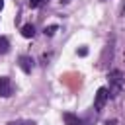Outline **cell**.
Wrapping results in <instances>:
<instances>
[{
    "instance_id": "30bf717a",
    "label": "cell",
    "mask_w": 125,
    "mask_h": 125,
    "mask_svg": "<svg viewBox=\"0 0 125 125\" xmlns=\"http://www.w3.org/2000/svg\"><path fill=\"white\" fill-rule=\"evenodd\" d=\"M27 2H29V6H31V8H37V6H39L43 0H27Z\"/></svg>"
},
{
    "instance_id": "8992f818",
    "label": "cell",
    "mask_w": 125,
    "mask_h": 125,
    "mask_svg": "<svg viewBox=\"0 0 125 125\" xmlns=\"http://www.w3.org/2000/svg\"><path fill=\"white\" fill-rule=\"evenodd\" d=\"M33 33H35V27H33L31 23H25V25L21 27V35H23V37H33Z\"/></svg>"
},
{
    "instance_id": "277c9868",
    "label": "cell",
    "mask_w": 125,
    "mask_h": 125,
    "mask_svg": "<svg viewBox=\"0 0 125 125\" xmlns=\"http://www.w3.org/2000/svg\"><path fill=\"white\" fill-rule=\"evenodd\" d=\"M18 62H20V68H21L25 74H29V72L33 70V59H31V57H27V55H21V57L18 59Z\"/></svg>"
},
{
    "instance_id": "3957f363",
    "label": "cell",
    "mask_w": 125,
    "mask_h": 125,
    "mask_svg": "<svg viewBox=\"0 0 125 125\" xmlns=\"http://www.w3.org/2000/svg\"><path fill=\"white\" fill-rule=\"evenodd\" d=\"M0 96L2 98L12 96V82L8 76H0Z\"/></svg>"
},
{
    "instance_id": "7c38bea8",
    "label": "cell",
    "mask_w": 125,
    "mask_h": 125,
    "mask_svg": "<svg viewBox=\"0 0 125 125\" xmlns=\"http://www.w3.org/2000/svg\"><path fill=\"white\" fill-rule=\"evenodd\" d=\"M2 8H4V0H0V10H2Z\"/></svg>"
},
{
    "instance_id": "8fae6325",
    "label": "cell",
    "mask_w": 125,
    "mask_h": 125,
    "mask_svg": "<svg viewBox=\"0 0 125 125\" xmlns=\"http://www.w3.org/2000/svg\"><path fill=\"white\" fill-rule=\"evenodd\" d=\"M105 125H117V121H115V119H111V121L107 119V121H105Z\"/></svg>"
},
{
    "instance_id": "9c48e42d",
    "label": "cell",
    "mask_w": 125,
    "mask_h": 125,
    "mask_svg": "<svg viewBox=\"0 0 125 125\" xmlns=\"http://www.w3.org/2000/svg\"><path fill=\"white\" fill-rule=\"evenodd\" d=\"M8 125H35L33 121H10Z\"/></svg>"
},
{
    "instance_id": "7a4b0ae2",
    "label": "cell",
    "mask_w": 125,
    "mask_h": 125,
    "mask_svg": "<svg viewBox=\"0 0 125 125\" xmlns=\"http://www.w3.org/2000/svg\"><path fill=\"white\" fill-rule=\"evenodd\" d=\"M107 100H109V92H107V88H98L96 98H94V109H96V111H102Z\"/></svg>"
},
{
    "instance_id": "5b68a950",
    "label": "cell",
    "mask_w": 125,
    "mask_h": 125,
    "mask_svg": "<svg viewBox=\"0 0 125 125\" xmlns=\"http://www.w3.org/2000/svg\"><path fill=\"white\" fill-rule=\"evenodd\" d=\"M62 119H64L66 125H84V121H82L78 115L70 113V111H64V113H62Z\"/></svg>"
},
{
    "instance_id": "52a82bcc",
    "label": "cell",
    "mask_w": 125,
    "mask_h": 125,
    "mask_svg": "<svg viewBox=\"0 0 125 125\" xmlns=\"http://www.w3.org/2000/svg\"><path fill=\"white\" fill-rule=\"evenodd\" d=\"M10 51V41L6 37H0V55H6Z\"/></svg>"
},
{
    "instance_id": "6da1fadb",
    "label": "cell",
    "mask_w": 125,
    "mask_h": 125,
    "mask_svg": "<svg viewBox=\"0 0 125 125\" xmlns=\"http://www.w3.org/2000/svg\"><path fill=\"white\" fill-rule=\"evenodd\" d=\"M107 80H109V90H107L109 96L111 98H117L121 94V90L125 88V78H123L121 70H111L109 76H107Z\"/></svg>"
},
{
    "instance_id": "ba28073f",
    "label": "cell",
    "mask_w": 125,
    "mask_h": 125,
    "mask_svg": "<svg viewBox=\"0 0 125 125\" xmlns=\"http://www.w3.org/2000/svg\"><path fill=\"white\" fill-rule=\"evenodd\" d=\"M57 29H59L57 25H49V27H45V35H49V37H51V35H55V31H57Z\"/></svg>"
}]
</instances>
